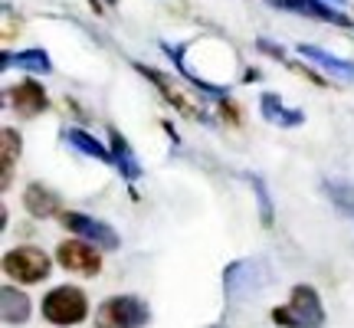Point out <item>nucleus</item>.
I'll return each mask as SVG.
<instances>
[{"mask_svg": "<svg viewBox=\"0 0 354 328\" xmlns=\"http://www.w3.org/2000/svg\"><path fill=\"white\" fill-rule=\"evenodd\" d=\"M272 322L282 328H322L325 325V309L312 286H295L289 305L272 309Z\"/></svg>", "mask_w": 354, "mask_h": 328, "instance_id": "obj_1", "label": "nucleus"}, {"mask_svg": "<svg viewBox=\"0 0 354 328\" xmlns=\"http://www.w3.org/2000/svg\"><path fill=\"white\" fill-rule=\"evenodd\" d=\"M88 316V299L86 292L76 286H56L53 292H46L43 299V318L53 325H79Z\"/></svg>", "mask_w": 354, "mask_h": 328, "instance_id": "obj_2", "label": "nucleus"}, {"mask_svg": "<svg viewBox=\"0 0 354 328\" xmlns=\"http://www.w3.org/2000/svg\"><path fill=\"white\" fill-rule=\"evenodd\" d=\"M151 322V309L135 295H112L99 305L95 328H145Z\"/></svg>", "mask_w": 354, "mask_h": 328, "instance_id": "obj_3", "label": "nucleus"}, {"mask_svg": "<svg viewBox=\"0 0 354 328\" xmlns=\"http://www.w3.org/2000/svg\"><path fill=\"white\" fill-rule=\"evenodd\" d=\"M50 256L37 246H17L3 256V273L17 282H43V279L50 276Z\"/></svg>", "mask_w": 354, "mask_h": 328, "instance_id": "obj_4", "label": "nucleus"}, {"mask_svg": "<svg viewBox=\"0 0 354 328\" xmlns=\"http://www.w3.org/2000/svg\"><path fill=\"white\" fill-rule=\"evenodd\" d=\"M56 263L79 276H95L102 269V250L88 240H63L56 250Z\"/></svg>", "mask_w": 354, "mask_h": 328, "instance_id": "obj_5", "label": "nucleus"}, {"mask_svg": "<svg viewBox=\"0 0 354 328\" xmlns=\"http://www.w3.org/2000/svg\"><path fill=\"white\" fill-rule=\"evenodd\" d=\"M63 227L73 230L79 240H88L95 243L99 250H118V233H115L109 224H102V220H95V217H86V214H63Z\"/></svg>", "mask_w": 354, "mask_h": 328, "instance_id": "obj_6", "label": "nucleus"}, {"mask_svg": "<svg viewBox=\"0 0 354 328\" xmlns=\"http://www.w3.org/2000/svg\"><path fill=\"white\" fill-rule=\"evenodd\" d=\"M272 7H282V10L302 13V17H312V20H325V24H338V26H351V20L344 17L342 10L328 7L325 0H266Z\"/></svg>", "mask_w": 354, "mask_h": 328, "instance_id": "obj_7", "label": "nucleus"}, {"mask_svg": "<svg viewBox=\"0 0 354 328\" xmlns=\"http://www.w3.org/2000/svg\"><path fill=\"white\" fill-rule=\"evenodd\" d=\"M10 95H13V109L24 115V118H33V115L50 109V99H46L43 86L33 82V79H26V82H20V86H13Z\"/></svg>", "mask_w": 354, "mask_h": 328, "instance_id": "obj_8", "label": "nucleus"}, {"mask_svg": "<svg viewBox=\"0 0 354 328\" xmlns=\"http://www.w3.org/2000/svg\"><path fill=\"white\" fill-rule=\"evenodd\" d=\"M135 69H138V73H141V76H145V79H151L154 86L161 89V92H165V99L171 102V105H174L177 112L190 115V118H203V112H201V109H197V105H194V102H190L187 95L180 92V89H174V86H171V82H167V79L161 76L158 69H148V66H135Z\"/></svg>", "mask_w": 354, "mask_h": 328, "instance_id": "obj_9", "label": "nucleus"}, {"mask_svg": "<svg viewBox=\"0 0 354 328\" xmlns=\"http://www.w3.org/2000/svg\"><path fill=\"white\" fill-rule=\"evenodd\" d=\"M0 316L7 325H24L30 318V299L26 292H20L17 286H3L0 289Z\"/></svg>", "mask_w": 354, "mask_h": 328, "instance_id": "obj_10", "label": "nucleus"}, {"mask_svg": "<svg viewBox=\"0 0 354 328\" xmlns=\"http://www.w3.org/2000/svg\"><path fill=\"white\" fill-rule=\"evenodd\" d=\"M24 203H26V210L33 217H39V220L59 214V197H56L53 190H46L43 184H30L24 194Z\"/></svg>", "mask_w": 354, "mask_h": 328, "instance_id": "obj_11", "label": "nucleus"}, {"mask_svg": "<svg viewBox=\"0 0 354 328\" xmlns=\"http://www.w3.org/2000/svg\"><path fill=\"white\" fill-rule=\"evenodd\" d=\"M109 138H112V158H115V167L122 171V177H128V181H135V177H141V164L138 158H135V152H131V145H128L118 131H109Z\"/></svg>", "mask_w": 354, "mask_h": 328, "instance_id": "obj_12", "label": "nucleus"}, {"mask_svg": "<svg viewBox=\"0 0 354 328\" xmlns=\"http://www.w3.org/2000/svg\"><path fill=\"white\" fill-rule=\"evenodd\" d=\"M263 118L272 122V125H282V128H295L305 122V115L299 109H286L276 95H263Z\"/></svg>", "mask_w": 354, "mask_h": 328, "instance_id": "obj_13", "label": "nucleus"}, {"mask_svg": "<svg viewBox=\"0 0 354 328\" xmlns=\"http://www.w3.org/2000/svg\"><path fill=\"white\" fill-rule=\"evenodd\" d=\"M69 141H73V148H79L86 158H95V161H102V164H115L112 148H105L99 138H92L82 128H69Z\"/></svg>", "mask_w": 354, "mask_h": 328, "instance_id": "obj_14", "label": "nucleus"}, {"mask_svg": "<svg viewBox=\"0 0 354 328\" xmlns=\"http://www.w3.org/2000/svg\"><path fill=\"white\" fill-rule=\"evenodd\" d=\"M20 148H24L20 135H17L13 128H3V135H0V164H3V177H0V184H3V188H10L13 161L20 158Z\"/></svg>", "mask_w": 354, "mask_h": 328, "instance_id": "obj_15", "label": "nucleus"}, {"mask_svg": "<svg viewBox=\"0 0 354 328\" xmlns=\"http://www.w3.org/2000/svg\"><path fill=\"white\" fill-rule=\"evenodd\" d=\"M299 56H305V60H312V63L325 66V69H331V73H338V76H351L354 79V63H348V60H338V56H331V53L318 50V46H308V43H302L299 46Z\"/></svg>", "mask_w": 354, "mask_h": 328, "instance_id": "obj_16", "label": "nucleus"}, {"mask_svg": "<svg viewBox=\"0 0 354 328\" xmlns=\"http://www.w3.org/2000/svg\"><path fill=\"white\" fill-rule=\"evenodd\" d=\"M322 188H325V194L331 197V203L338 210L354 217V184H348V181H325Z\"/></svg>", "mask_w": 354, "mask_h": 328, "instance_id": "obj_17", "label": "nucleus"}, {"mask_svg": "<svg viewBox=\"0 0 354 328\" xmlns=\"http://www.w3.org/2000/svg\"><path fill=\"white\" fill-rule=\"evenodd\" d=\"M13 63L20 66L24 73H53V63L50 56H46V50H39V46H33V50H24L13 56Z\"/></svg>", "mask_w": 354, "mask_h": 328, "instance_id": "obj_18", "label": "nucleus"}, {"mask_svg": "<svg viewBox=\"0 0 354 328\" xmlns=\"http://www.w3.org/2000/svg\"><path fill=\"white\" fill-rule=\"evenodd\" d=\"M338 3H344V0H338Z\"/></svg>", "mask_w": 354, "mask_h": 328, "instance_id": "obj_19", "label": "nucleus"}, {"mask_svg": "<svg viewBox=\"0 0 354 328\" xmlns=\"http://www.w3.org/2000/svg\"><path fill=\"white\" fill-rule=\"evenodd\" d=\"M112 3H115V0H112Z\"/></svg>", "mask_w": 354, "mask_h": 328, "instance_id": "obj_20", "label": "nucleus"}]
</instances>
